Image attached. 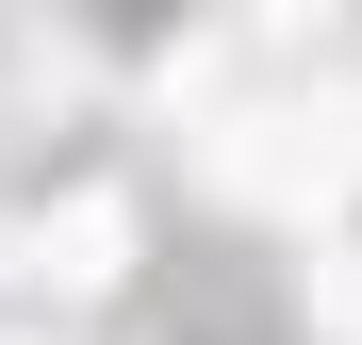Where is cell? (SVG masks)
<instances>
[{
	"instance_id": "obj_2",
	"label": "cell",
	"mask_w": 362,
	"mask_h": 345,
	"mask_svg": "<svg viewBox=\"0 0 362 345\" xmlns=\"http://www.w3.org/2000/svg\"><path fill=\"white\" fill-rule=\"evenodd\" d=\"M313 17H329V0H264V33H313Z\"/></svg>"
},
{
	"instance_id": "obj_1",
	"label": "cell",
	"mask_w": 362,
	"mask_h": 345,
	"mask_svg": "<svg viewBox=\"0 0 362 345\" xmlns=\"http://www.w3.org/2000/svg\"><path fill=\"white\" fill-rule=\"evenodd\" d=\"M115 247H132V198H66V214H49V279H66V296H99Z\"/></svg>"
}]
</instances>
